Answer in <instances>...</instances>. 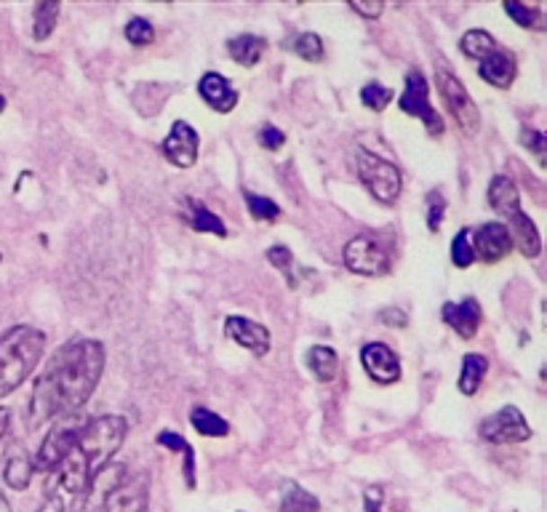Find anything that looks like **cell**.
Wrapping results in <instances>:
<instances>
[{
    "instance_id": "6da1fadb",
    "label": "cell",
    "mask_w": 547,
    "mask_h": 512,
    "mask_svg": "<svg viewBox=\"0 0 547 512\" xmlns=\"http://www.w3.org/2000/svg\"><path fill=\"white\" fill-rule=\"evenodd\" d=\"M104 371V345L96 339H73L62 345L30 395V427H40L54 417L80 411L94 395Z\"/></svg>"
},
{
    "instance_id": "7a4b0ae2",
    "label": "cell",
    "mask_w": 547,
    "mask_h": 512,
    "mask_svg": "<svg viewBox=\"0 0 547 512\" xmlns=\"http://www.w3.org/2000/svg\"><path fill=\"white\" fill-rule=\"evenodd\" d=\"M126 433H129L126 419L115 417V414H107V417H99V419H91L88 425H83L67 456L49 472L46 494L54 497V489H65L80 497L85 491V486L91 483V478L104 464H110L115 451L123 445Z\"/></svg>"
},
{
    "instance_id": "3957f363",
    "label": "cell",
    "mask_w": 547,
    "mask_h": 512,
    "mask_svg": "<svg viewBox=\"0 0 547 512\" xmlns=\"http://www.w3.org/2000/svg\"><path fill=\"white\" fill-rule=\"evenodd\" d=\"M46 334L35 326H13L0 337V398L13 392L40 364Z\"/></svg>"
},
{
    "instance_id": "277c9868",
    "label": "cell",
    "mask_w": 547,
    "mask_h": 512,
    "mask_svg": "<svg viewBox=\"0 0 547 512\" xmlns=\"http://www.w3.org/2000/svg\"><path fill=\"white\" fill-rule=\"evenodd\" d=\"M355 171H358V179L366 184V190L382 201V203H395L398 195H400V187H403V176L398 171V166L358 147L355 149Z\"/></svg>"
},
{
    "instance_id": "5b68a950",
    "label": "cell",
    "mask_w": 547,
    "mask_h": 512,
    "mask_svg": "<svg viewBox=\"0 0 547 512\" xmlns=\"http://www.w3.org/2000/svg\"><path fill=\"white\" fill-rule=\"evenodd\" d=\"M345 267L363 278H380L390 270V254L374 235H355L342 251Z\"/></svg>"
},
{
    "instance_id": "8992f818",
    "label": "cell",
    "mask_w": 547,
    "mask_h": 512,
    "mask_svg": "<svg viewBox=\"0 0 547 512\" xmlns=\"http://www.w3.org/2000/svg\"><path fill=\"white\" fill-rule=\"evenodd\" d=\"M435 85H438V91H441V99H444L449 115L457 121V126H460L465 134L475 137L478 129H480V110L475 107V102H472V96L468 94V88H465L454 75L446 73V70H438V73H435Z\"/></svg>"
},
{
    "instance_id": "52a82bcc",
    "label": "cell",
    "mask_w": 547,
    "mask_h": 512,
    "mask_svg": "<svg viewBox=\"0 0 547 512\" xmlns=\"http://www.w3.org/2000/svg\"><path fill=\"white\" fill-rule=\"evenodd\" d=\"M427 94H430V88H427L425 75L411 70V73L406 75V88H403V94H400V99H398V107H400L406 115L419 118V121L427 126V131H430L433 137H441V134H444V118L435 112V107L430 104V96H427Z\"/></svg>"
},
{
    "instance_id": "ba28073f",
    "label": "cell",
    "mask_w": 547,
    "mask_h": 512,
    "mask_svg": "<svg viewBox=\"0 0 547 512\" xmlns=\"http://www.w3.org/2000/svg\"><path fill=\"white\" fill-rule=\"evenodd\" d=\"M480 438L489 443H526L532 438V427L526 422V417L516 409V406H505L497 414L486 417L480 422Z\"/></svg>"
},
{
    "instance_id": "9c48e42d",
    "label": "cell",
    "mask_w": 547,
    "mask_h": 512,
    "mask_svg": "<svg viewBox=\"0 0 547 512\" xmlns=\"http://www.w3.org/2000/svg\"><path fill=\"white\" fill-rule=\"evenodd\" d=\"M470 243H472L475 259L486 265H494L513 251V238L502 221H486L483 227L475 229V235H470Z\"/></svg>"
},
{
    "instance_id": "30bf717a",
    "label": "cell",
    "mask_w": 547,
    "mask_h": 512,
    "mask_svg": "<svg viewBox=\"0 0 547 512\" xmlns=\"http://www.w3.org/2000/svg\"><path fill=\"white\" fill-rule=\"evenodd\" d=\"M78 433L80 427L76 422H65V425L54 427V430L43 438V443H40V448H38V454H35V459H32V467H35L38 472H51V470L67 456V451H70V445L76 443Z\"/></svg>"
},
{
    "instance_id": "8fae6325",
    "label": "cell",
    "mask_w": 547,
    "mask_h": 512,
    "mask_svg": "<svg viewBox=\"0 0 547 512\" xmlns=\"http://www.w3.org/2000/svg\"><path fill=\"white\" fill-rule=\"evenodd\" d=\"M225 334L233 339L235 345H240L243 350H248L256 358H265L270 353V345H273L270 331L262 323L248 320L243 315H228L225 318Z\"/></svg>"
},
{
    "instance_id": "7c38bea8",
    "label": "cell",
    "mask_w": 547,
    "mask_h": 512,
    "mask_svg": "<svg viewBox=\"0 0 547 512\" xmlns=\"http://www.w3.org/2000/svg\"><path fill=\"white\" fill-rule=\"evenodd\" d=\"M148 497H150V481L148 475H137L131 481H123L118 489H112L104 497L102 512H148Z\"/></svg>"
},
{
    "instance_id": "4fadbf2b",
    "label": "cell",
    "mask_w": 547,
    "mask_h": 512,
    "mask_svg": "<svg viewBox=\"0 0 547 512\" xmlns=\"http://www.w3.org/2000/svg\"><path fill=\"white\" fill-rule=\"evenodd\" d=\"M160 152L176 166V168H190L198 160V134L190 123L176 121L171 126V134L163 139Z\"/></svg>"
},
{
    "instance_id": "5bb4252c",
    "label": "cell",
    "mask_w": 547,
    "mask_h": 512,
    "mask_svg": "<svg viewBox=\"0 0 547 512\" xmlns=\"http://www.w3.org/2000/svg\"><path fill=\"white\" fill-rule=\"evenodd\" d=\"M441 318L444 323L462 339H472L480 328V320H483V310L478 304V299H462V301H446L441 307Z\"/></svg>"
},
{
    "instance_id": "9a60e30c",
    "label": "cell",
    "mask_w": 547,
    "mask_h": 512,
    "mask_svg": "<svg viewBox=\"0 0 547 512\" xmlns=\"http://www.w3.org/2000/svg\"><path fill=\"white\" fill-rule=\"evenodd\" d=\"M361 364L366 368V373L377 382V384H395L400 379V364L398 355L392 353L388 345L382 342H372L361 350Z\"/></svg>"
},
{
    "instance_id": "2e32d148",
    "label": "cell",
    "mask_w": 547,
    "mask_h": 512,
    "mask_svg": "<svg viewBox=\"0 0 547 512\" xmlns=\"http://www.w3.org/2000/svg\"><path fill=\"white\" fill-rule=\"evenodd\" d=\"M198 94L203 96V102L217 110V112H230L238 104V91L233 83L220 73H206L198 83Z\"/></svg>"
},
{
    "instance_id": "e0dca14e",
    "label": "cell",
    "mask_w": 547,
    "mask_h": 512,
    "mask_svg": "<svg viewBox=\"0 0 547 512\" xmlns=\"http://www.w3.org/2000/svg\"><path fill=\"white\" fill-rule=\"evenodd\" d=\"M505 227H507V232H510V238H513V246H518V251H521L524 256H529V259L540 256V251H543L540 229H537V224L532 221V217L524 214V209L513 211V214L507 217V224H505Z\"/></svg>"
},
{
    "instance_id": "ac0fdd59",
    "label": "cell",
    "mask_w": 547,
    "mask_h": 512,
    "mask_svg": "<svg viewBox=\"0 0 547 512\" xmlns=\"http://www.w3.org/2000/svg\"><path fill=\"white\" fill-rule=\"evenodd\" d=\"M32 472H35V467H32L30 454L24 451L22 443H13L8 448V454H5V467H3L5 486L13 489V491H27L30 483H32Z\"/></svg>"
},
{
    "instance_id": "d6986e66",
    "label": "cell",
    "mask_w": 547,
    "mask_h": 512,
    "mask_svg": "<svg viewBox=\"0 0 547 512\" xmlns=\"http://www.w3.org/2000/svg\"><path fill=\"white\" fill-rule=\"evenodd\" d=\"M478 75L491 83L494 88H510L513 80H516V57L510 51H491L486 59H480V67H478Z\"/></svg>"
},
{
    "instance_id": "ffe728a7",
    "label": "cell",
    "mask_w": 547,
    "mask_h": 512,
    "mask_svg": "<svg viewBox=\"0 0 547 512\" xmlns=\"http://www.w3.org/2000/svg\"><path fill=\"white\" fill-rule=\"evenodd\" d=\"M489 206L497 211V214H502L505 220L513 214V211H518L521 209V193H518V187H516V182L510 179V176H494L491 179V184H489Z\"/></svg>"
},
{
    "instance_id": "44dd1931",
    "label": "cell",
    "mask_w": 547,
    "mask_h": 512,
    "mask_svg": "<svg viewBox=\"0 0 547 512\" xmlns=\"http://www.w3.org/2000/svg\"><path fill=\"white\" fill-rule=\"evenodd\" d=\"M265 51H267V40L259 38V35H238V38H233L228 43L230 59H233L235 65H240V67H254L262 59Z\"/></svg>"
},
{
    "instance_id": "7402d4cb",
    "label": "cell",
    "mask_w": 547,
    "mask_h": 512,
    "mask_svg": "<svg viewBox=\"0 0 547 512\" xmlns=\"http://www.w3.org/2000/svg\"><path fill=\"white\" fill-rule=\"evenodd\" d=\"M320 502L310 491H305L297 481H286L281 491V512H318Z\"/></svg>"
},
{
    "instance_id": "603a6c76",
    "label": "cell",
    "mask_w": 547,
    "mask_h": 512,
    "mask_svg": "<svg viewBox=\"0 0 547 512\" xmlns=\"http://www.w3.org/2000/svg\"><path fill=\"white\" fill-rule=\"evenodd\" d=\"M486 371H489V361L483 355H478V353H468L462 358V368H460V392L462 395H475L483 376H486Z\"/></svg>"
},
{
    "instance_id": "cb8c5ba5",
    "label": "cell",
    "mask_w": 547,
    "mask_h": 512,
    "mask_svg": "<svg viewBox=\"0 0 547 512\" xmlns=\"http://www.w3.org/2000/svg\"><path fill=\"white\" fill-rule=\"evenodd\" d=\"M190 425H193L201 436H206V438H225V436H230V425H228L220 414L209 411L206 406H195V409H193Z\"/></svg>"
},
{
    "instance_id": "d4e9b609",
    "label": "cell",
    "mask_w": 547,
    "mask_h": 512,
    "mask_svg": "<svg viewBox=\"0 0 547 512\" xmlns=\"http://www.w3.org/2000/svg\"><path fill=\"white\" fill-rule=\"evenodd\" d=\"M59 11L62 5L57 0H43L35 5V24H32V38L40 43V40H49L51 32L57 30V19H59Z\"/></svg>"
},
{
    "instance_id": "484cf974",
    "label": "cell",
    "mask_w": 547,
    "mask_h": 512,
    "mask_svg": "<svg viewBox=\"0 0 547 512\" xmlns=\"http://www.w3.org/2000/svg\"><path fill=\"white\" fill-rule=\"evenodd\" d=\"M190 224H193V229H198V232H206V235H217V238H228V227H225V221L220 220L214 211H209L203 203H198V201H190Z\"/></svg>"
},
{
    "instance_id": "4316f807",
    "label": "cell",
    "mask_w": 547,
    "mask_h": 512,
    "mask_svg": "<svg viewBox=\"0 0 547 512\" xmlns=\"http://www.w3.org/2000/svg\"><path fill=\"white\" fill-rule=\"evenodd\" d=\"M308 366L313 371L320 382H331L336 376V368H339V358L331 347L326 345H315L313 350L308 353Z\"/></svg>"
},
{
    "instance_id": "83f0119b",
    "label": "cell",
    "mask_w": 547,
    "mask_h": 512,
    "mask_svg": "<svg viewBox=\"0 0 547 512\" xmlns=\"http://www.w3.org/2000/svg\"><path fill=\"white\" fill-rule=\"evenodd\" d=\"M497 40L486 32V30H470L462 35V51L470 59H486L491 51H497Z\"/></svg>"
},
{
    "instance_id": "f1b7e54d",
    "label": "cell",
    "mask_w": 547,
    "mask_h": 512,
    "mask_svg": "<svg viewBox=\"0 0 547 512\" xmlns=\"http://www.w3.org/2000/svg\"><path fill=\"white\" fill-rule=\"evenodd\" d=\"M243 201L248 206V214L254 217L256 221H278L281 220V206L273 203L270 198L265 195H256V193H243Z\"/></svg>"
},
{
    "instance_id": "f546056e",
    "label": "cell",
    "mask_w": 547,
    "mask_h": 512,
    "mask_svg": "<svg viewBox=\"0 0 547 512\" xmlns=\"http://www.w3.org/2000/svg\"><path fill=\"white\" fill-rule=\"evenodd\" d=\"M392 96H395V91L388 88V85H382V83H369V85L361 88V102L369 110H377V112H382L390 104Z\"/></svg>"
},
{
    "instance_id": "4dcf8cb0",
    "label": "cell",
    "mask_w": 547,
    "mask_h": 512,
    "mask_svg": "<svg viewBox=\"0 0 547 512\" xmlns=\"http://www.w3.org/2000/svg\"><path fill=\"white\" fill-rule=\"evenodd\" d=\"M126 40L131 46H150L156 40V27L150 24V19H142V16H134L129 24H126Z\"/></svg>"
},
{
    "instance_id": "1f68e13d",
    "label": "cell",
    "mask_w": 547,
    "mask_h": 512,
    "mask_svg": "<svg viewBox=\"0 0 547 512\" xmlns=\"http://www.w3.org/2000/svg\"><path fill=\"white\" fill-rule=\"evenodd\" d=\"M291 49L305 59V62H320L323 59V40H320V35H315V32H302L294 43H291Z\"/></svg>"
},
{
    "instance_id": "d6a6232c",
    "label": "cell",
    "mask_w": 547,
    "mask_h": 512,
    "mask_svg": "<svg viewBox=\"0 0 547 512\" xmlns=\"http://www.w3.org/2000/svg\"><path fill=\"white\" fill-rule=\"evenodd\" d=\"M470 235H472L470 229H460L457 238L452 240V262H454V267H460V270H468L470 265L475 262Z\"/></svg>"
},
{
    "instance_id": "836d02e7",
    "label": "cell",
    "mask_w": 547,
    "mask_h": 512,
    "mask_svg": "<svg viewBox=\"0 0 547 512\" xmlns=\"http://www.w3.org/2000/svg\"><path fill=\"white\" fill-rule=\"evenodd\" d=\"M505 11L513 16V22H516L518 27H526V30H532V27H543V24H540V8H534V5L505 3Z\"/></svg>"
},
{
    "instance_id": "e575fe53",
    "label": "cell",
    "mask_w": 547,
    "mask_h": 512,
    "mask_svg": "<svg viewBox=\"0 0 547 512\" xmlns=\"http://www.w3.org/2000/svg\"><path fill=\"white\" fill-rule=\"evenodd\" d=\"M267 262H270L273 267H278L281 273H286V281H289V286H297V281H294V275H291V265H294V256H291V251H289L286 246H273V248L267 251Z\"/></svg>"
},
{
    "instance_id": "d590c367",
    "label": "cell",
    "mask_w": 547,
    "mask_h": 512,
    "mask_svg": "<svg viewBox=\"0 0 547 512\" xmlns=\"http://www.w3.org/2000/svg\"><path fill=\"white\" fill-rule=\"evenodd\" d=\"M444 209H446V201L438 195V193H430L427 195V227L435 232L444 221Z\"/></svg>"
},
{
    "instance_id": "8d00e7d4",
    "label": "cell",
    "mask_w": 547,
    "mask_h": 512,
    "mask_svg": "<svg viewBox=\"0 0 547 512\" xmlns=\"http://www.w3.org/2000/svg\"><path fill=\"white\" fill-rule=\"evenodd\" d=\"M521 145L526 147V149H532V152L540 157V163H545V134H543V131L524 129V131H521Z\"/></svg>"
},
{
    "instance_id": "74e56055",
    "label": "cell",
    "mask_w": 547,
    "mask_h": 512,
    "mask_svg": "<svg viewBox=\"0 0 547 512\" xmlns=\"http://www.w3.org/2000/svg\"><path fill=\"white\" fill-rule=\"evenodd\" d=\"M259 145L265 147V149H281V147L286 145V134L281 129H275V126H262Z\"/></svg>"
},
{
    "instance_id": "f35d334b",
    "label": "cell",
    "mask_w": 547,
    "mask_h": 512,
    "mask_svg": "<svg viewBox=\"0 0 547 512\" xmlns=\"http://www.w3.org/2000/svg\"><path fill=\"white\" fill-rule=\"evenodd\" d=\"M380 320H382L385 326H390V328H406V326H408V315H406L403 310H398V307L380 310Z\"/></svg>"
},
{
    "instance_id": "ab89813d",
    "label": "cell",
    "mask_w": 547,
    "mask_h": 512,
    "mask_svg": "<svg viewBox=\"0 0 547 512\" xmlns=\"http://www.w3.org/2000/svg\"><path fill=\"white\" fill-rule=\"evenodd\" d=\"M157 445H163V448H168V451H176V454H184L187 448H193L187 440L182 438V436H176V433H157Z\"/></svg>"
},
{
    "instance_id": "60d3db41",
    "label": "cell",
    "mask_w": 547,
    "mask_h": 512,
    "mask_svg": "<svg viewBox=\"0 0 547 512\" xmlns=\"http://www.w3.org/2000/svg\"><path fill=\"white\" fill-rule=\"evenodd\" d=\"M350 8H353L358 16H363L366 22H374V19L385 11V5L377 3V0H374V3H361V0H355V3H350Z\"/></svg>"
},
{
    "instance_id": "b9f144b4",
    "label": "cell",
    "mask_w": 547,
    "mask_h": 512,
    "mask_svg": "<svg viewBox=\"0 0 547 512\" xmlns=\"http://www.w3.org/2000/svg\"><path fill=\"white\" fill-rule=\"evenodd\" d=\"M382 499H385L382 486H372V489H366V512H382Z\"/></svg>"
},
{
    "instance_id": "7bdbcfd3",
    "label": "cell",
    "mask_w": 547,
    "mask_h": 512,
    "mask_svg": "<svg viewBox=\"0 0 547 512\" xmlns=\"http://www.w3.org/2000/svg\"><path fill=\"white\" fill-rule=\"evenodd\" d=\"M38 512H65V502L54 494V497H46V502L38 508Z\"/></svg>"
},
{
    "instance_id": "ee69618b",
    "label": "cell",
    "mask_w": 547,
    "mask_h": 512,
    "mask_svg": "<svg viewBox=\"0 0 547 512\" xmlns=\"http://www.w3.org/2000/svg\"><path fill=\"white\" fill-rule=\"evenodd\" d=\"M8 427H11V409L0 406V440L8 436Z\"/></svg>"
},
{
    "instance_id": "f6af8a7d",
    "label": "cell",
    "mask_w": 547,
    "mask_h": 512,
    "mask_svg": "<svg viewBox=\"0 0 547 512\" xmlns=\"http://www.w3.org/2000/svg\"><path fill=\"white\" fill-rule=\"evenodd\" d=\"M0 512H11V505H8V499H5L3 491H0Z\"/></svg>"
},
{
    "instance_id": "bcb514c9",
    "label": "cell",
    "mask_w": 547,
    "mask_h": 512,
    "mask_svg": "<svg viewBox=\"0 0 547 512\" xmlns=\"http://www.w3.org/2000/svg\"><path fill=\"white\" fill-rule=\"evenodd\" d=\"M3 110H5V99L0 96V112H3Z\"/></svg>"
}]
</instances>
